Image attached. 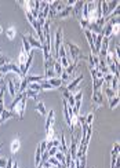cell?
<instances>
[{
    "label": "cell",
    "mask_w": 120,
    "mask_h": 168,
    "mask_svg": "<svg viewBox=\"0 0 120 168\" xmlns=\"http://www.w3.org/2000/svg\"><path fill=\"white\" fill-rule=\"evenodd\" d=\"M61 46H62V29L58 28L55 33V42H54V57L58 59V51H60Z\"/></svg>",
    "instance_id": "6da1fadb"
},
{
    "label": "cell",
    "mask_w": 120,
    "mask_h": 168,
    "mask_svg": "<svg viewBox=\"0 0 120 168\" xmlns=\"http://www.w3.org/2000/svg\"><path fill=\"white\" fill-rule=\"evenodd\" d=\"M26 95H24V98L21 99V102L18 103L17 106H15V109L13 110V112H15V113L18 114V118L19 120H22L24 118V113H25V109H26Z\"/></svg>",
    "instance_id": "7a4b0ae2"
},
{
    "label": "cell",
    "mask_w": 120,
    "mask_h": 168,
    "mask_svg": "<svg viewBox=\"0 0 120 168\" xmlns=\"http://www.w3.org/2000/svg\"><path fill=\"white\" fill-rule=\"evenodd\" d=\"M68 47H69V51H70V62H77L79 61V55H80V48L76 46V44H73L72 42L68 43Z\"/></svg>",
    "instance_id": "3957f363"
},
{
    "label": "cell",
    "mask_w": 120,
    "mask_h": 168,
    "mask_svg": "<svg viewBox=\"0 0 120 168\" xmlns=\"http://www.w3.org/2000/svg\"><path fill=\"white\" fill-rule=\"evenodd\" d=\"M68 153L70 154V159L76 160V153H77V141L75 139V136H72V145L68 149Z\"/></svg>",
    "instance_id": "277c9868"
},
{
    "label": "cell",
    "mask_w": 120,
    "mask_h": 168,
    "mask_svg": "<svg viewBox=\"0 0 120 168\" xmlns=\"http://www.w3.org/2000/svg\"><path fill=\"white\" fill-rule=\"evenodd\" d=\"M13 117H15L17 118L18 117V114L15 113V112H11V110H3L1 112V114H0V118L3 120V121H6V120H9V118H13Z\"/></svg>",
    "instance_id": "5b68a950"
},
{
    "label": "cell",
    "mask_w": 120,
    "mask_h": 168,
    "mask_svg": "<svg viewBox=\"0 0 120 168\" xmlns=\"http://www.w3.org/2000/svg\"><path fill=\"white\" fill-rule=\"evenodd\" d=\"M93 102L97 103V105H102L103 103V97H102V93H101V90L99 91H94L93 93Z\"/></svg>",
    "instance_id": "8992f818"
},
{
    "label": "cell",
    "mask_w": 120,
    "mask_h": 168,
    "mask_svg": "<svg viewBox=\"0 0 120 168\" xmlns=\"http://www.w3.org/2000/svg\"><path fill=\"white\" fill-rule=\"evenodd\" d=\"M82 80H83V75H79V76L76 77V79L73 80V81H70V84H68V87H66V90H68L69 93H70V91H73V90H75V88L77 87V84L80 83Z\"/></svg>",
    "instance_id": "52a82bcc"
},
{
    "label": "cell",
    "mask_w": 120,
    "mask_h": 168,
    "mask_svg": "<svg viewBox=\"0 0 120 168\" xmlns=\"http://www.w3.org/2000/svg\"><path fill=\"white\" fill-rule=\"evenodd\" d=\"M26 40H28V43H29L30 48H32V47H34V48H39V50H42V44H40V42H39V40H36V39H34L32 34H29Z\"/></svg>",
    "instance_id": "ba28073f"
},
{
    "label": "cell",
    "mask_w": 120,
    "mask_h": 168,
    "mask_svg": "<svg viewBox=\"0 0 120 168\" xmlns=\"http://www.w3.org/2000/svg\"><path fill=\"white\" fill-rule=\"evenodd\" d=\"M26 81H28V84L29 83H42L43 80H46V77L44 76H25Z\"/></svg>",
    "instance_id": "9c48e42d"
},
{
    "label": "cell",
    "mask_w": 120,
    "mask_h": 168,
    "mask_svg": "<svg viewBox=\"0 0 120 168\" xmlns=\"http://www.w3.org/2000/svg\"><path fill=\"white\" fill-rule=\"evenodd\" d=\"M83 4H84V1H76V3H75V7H72V11H73V14H75L76 17H80Z\"/></svg>",
    "instance_id": "30bf717a"
},
{
    "label": "cell",
    "mask_w": 120,
    "mask_h": 168,
    "mask_svg": "<svg viewBox=\"0 0 120 168\" xmlns=\"http://www.w3.org/2000/svg\"><path fill=\"white\" fill-rule=\"evenodd\" d=\"M47 81L50 83V85H51L52 88H60V87H62V80L58 79V77H52V79H48Z\"/></svg>",
    "instance_id": "8fae6325"
},
{
    "label": "cell",
    "mask_w": 120,
    "mask_h": 168,
    "mask_svg": "<svg viewBox=\"0 0 120 168\" xmlns=\"http://www.w3.org/2000/svg\"><path fill=\"white\" fill-rule=\"evenodd\" d=\"M52 123H54V110H50V113L47 116V120H46V131H48L51 128Z\"/></svg>",
    "instance_id": "7c38bea8"
},
{
    "label": "cell",
    "mask_w": 120,
    "mask_h": 168,
    "mask_svg": "<svg viewBox=\"0 0 120 168\" xmlns=\"http://www.w3.org/2000/svg\"><path fill=\"white\" fill-rule=\"evenodd\" d=\"M70 13H72V7L70 6H68V7H65L61 13H58V18H66L70 15Z\"/></svg>",
    "instance_id": "4fadbf2b"
},
{
    "label": "cell",
    "mask_w": 120,
    "mask_h": 168,
    "mask_svg": "<svg viewBox=\"0 0 120 168\" xmlns=\"http://www.w3.org/2000/svg\"><path fill=\"white\" fill-rule=\"evenodd\" d=\"M88 61H90V67H97L98 66V62H99V59H98V55H93L91 54L90 57H88Z\"/></svg>",
    "instance_id": "5bb4252c"
},
{
    "label": "cell",
    "mask_w": 120,
    "mask_h": 168,
    "mask_svg": "<svg viewBox=\"0 0 120 168\" xmlns=\"http://www.w3.org/2000/svg\"><path fill=\"white\" fill-rule=\"evenodd\" d=\"M52 70H54V73H55V76H61V73H62V66H61V63L58 62V61H55L54 62V66H52Z\"/></svg>",
    "instance_id": "9a60e30c"
},
{
    "label": "cell",
    "mask_w": 120,
    "mask_h": 168,
    "mask_svg": "<svg viewBox=\"0 0 120 168\" xmlns=\"http://www.w3.org/2000/svg\"><path fill=\"white\" fill-rule=\"evenodd\" d=\"M28 90H32V91H36V93L43 91L42 87H40V83H29L28 84Z\"/></svg>",
    "instance_id": "2e32d148"
},
{
    "label": "cell",
    "mask_w": 120,
    "mask_h": 168,
    "mask_svg": "<svg viewBox=\"0 0 120 168\" xmlns=\"http://www.w3.org/2000/svg\"><path fill=\"white\" fill-rule=\"evenodd\" d=\"M105 94H106V98L109 99V101H111L112 98H115L116 95H117V94H116L115 91H113V90L109 87V85H106V87H105Z\"/></svg>",
    "instance_id": "e0dca14e"
},
{
    "label": "cell",
    "mask_w": 120,
    "mask_h": 168,
    "mask_svg": "<svg viewBox=\"0 0 120 168\" xmlns=\"http://www.w3.org/2000/svg\"><path fill=\"white\" fill-rule=\"evenodd\" d=\"M19 146H21L19 139H14L13 143H11V153H13V154H15V153L18 151V149H19Z\"/></svg>",
    "instance_id": "ac0fdd59"
},
{
    "label": "cell",
    "mask_w": 120,
    "mask_h": 168,
    "mask_svg": "<svg viewBox=\"0 0 120 168\" xmlns=\"http://www.w3.org/2000/svg\"><path fill=\"white\" fill-rule=\"evenodd\" d=\"M22 44H24V51H25L26 54L29 55L30 52H32V48H30L29 43H28V40H26V37H25V36H22Z\"/></svg>",
    "instance_id": "d6986e66"
},
{
    "label": "cell",
    "mask_w": 120,
    "mask_h": 168,
    "mask_svg": "<svg viewBox=\"0 0 120 168\" xmlns=\"http://www.w3.org/2000/svg\"><path fill=\"white\" fill-rule=\"evenodd\" d=\"M6 36L10 39V40H14V37L17 36V32L14 28H9V29H6Z\"/></svg>",
    "instance_id": "ffe728a7"
},
{
    "label": "cell",
    "mask_w": 120,
    "mask_h": 168,
    "mask_svg": "<svg viewBox=\"0 0 120 168\" xmlns=\"http://www.w3.org/2000/svg\"><path fill=\"white\" fill-rule=\"evenodd\" d=\"M36 109H37V112L42 114V116H46V114H47V110H46V106H44L43 102H39L37 106H36Z\"/></svg>",
    "instance_id": "44dd1931"
},
{
    "label": "cell",
    "mask_w": 120,
    "mask_h": 168,
    "mask_svg": "<svg viewBox=\"0 0 120 168\" xmlns=\"http://www.w3.org/2000/svg\"><path fill=\"white\" fill-rule=\"evenodd\" d=\"M25 95H26V98H33L34 101H39V99H37L39 93H36V91H32V90H28V88H26Z\"/></svg>",
    "instance_id": "7402d4cb"
},
{
    "label": "cell",
    "mask_w": 120,
    "mask_h": 168,
    "mask_svg": "<svg viewBox=\"0 0 120 168\" xmlns=\"http://www.w3.org/2000/svg\"><path fill=\"white\" fill-rule=\"evenodd\" d=\"M40 160H42V150H40V147L37 146V149H36V154H34V165H36V167L40 164Z\"/></svg>",
    "instance_id": "603a6c76"
},
{
    "label": "cell",
    "mask_w": 120,
    "mask_h": 168,
    "mask_svg": "<svg viewBox=\"0 0 120 168\" xmlns=\"http://www.w3.org/2000/svg\"><path fill=\"white\" fill-rule=\"evenodd\" d=\"M119 7V0H113V1H109L108 3V9H109V13L111 11H115V9Z\"/></svg>",
    "instance_id": "cb8c5ba5"
},
{
    "label": "cell",
    "mask_w": 120,
    "mask_h": 168,
    "mask_svg": "<svg viewBox=\"0 0 120 168\" xmlns=\"http://www.w3.org/2000/svg\"><path fill=\"white\" fill-rule=\"evenodd\" d=\"M119 101H120L119 95H116L115 98H112V99H111V103H109V108H111V109H115L116 106L119 105Z\"/></svg>",
    "instance_id": "d4e9b609"
},
{
    "label": "cell",
    "mask_w": 120,
    "mask_h": 168,
    "mask_svg": "<svg viewBox=\"0 0 120 168\" xmlns=\"http://www.w3.org/2000/svg\"><path fill=\"white\" fill-rule=\"evenodd\" d=\"M32 61H33V52H30V54L28 55V61H26V63H25V73H28V70H29Z\"/></svg>",
    "instance_id": "484cf974"
},
{
    "label": "cell",
    "mask_w": 120,
    "mask_h": 168,
    "mask_svg": "<svg viewBox=\"0 0 120 168\" xmlns=\"http://www.w3.org/2000/svg\"><path fill=\"white\" fill-rule=\"evenodd\" d=\"M26 88H28V81H26L25 77H22V80H21V87H19V91H18V93H25Z\"/></svg>",
    "instance_id": "4316f807"
},
{
    "label": "cell",
    "mask_w": 120,
    "mask_h": 168,
    "mask_svg": "<svg viewBox=\"0 0 120 168\" xmlns=\"http://www.w3.org/2000/svg\"><path fill=\"white\" fill-rule=\"evenodd\" d=\"M9 91H10V95L11 97H15V87H14V83H13V80H9Z\"/></svg>",
    "instance_id": "83f0119b"
},
{
    "label": "cell",
    "mask_w": 120,
    "mask_h": 168,
    "mask_svg": "<svg viewBox=\"0 0 120 168\" xmlns=\"http://www.w3.org/2000/svg\"><path fill=\"white\" fill-rule=\"evenodd\" d=\"M111 84H112V87H111V88H112V90H113V91H115V93H116V91H117V87H119V79L113 76V79H112Z\"/></svg>",
    "instance_id": "f1b7e54d"
},
{
    "label": "cell",
    "mask_w": 120,
    "mask_h": 168,
    "mask_svg": "<svg viewBox=\"0 0 120 168\" xmlns=\"http://www.w3.org/2000/svg\"><path fill=\"white\" fill-rule=\"evenodd\" d=\"M76 65H77V62H72V63H69V66L66 67V70H65V72H66V73H68V75L70 76V75L73 73V70H75V67H76Z\"/></svg>",
    "instance_id": "f546056e"
},
{
    "label": "cell",
    "mask_w": 120,
    "mask_h": 168,
    "mask_svg": "<svg viewBox=\"0 0 120 168\" xmlns=\"http://www.w3.org/2000/svg\"><path fill=\"white\" fill-rule=\"evenodd\" d=\"M40 87H42V90H52V87L50 85V83H48L47 80H43L40 83Z\"/></svg>",
    "instance_id": "4dcf8cb0"
},
{
    "label": "cell",
    "mask_w": 120,
    "mask_h": 168,
    "mask_svg": "<svg viewBox=\"0 0 120 168\" xmlns=\"http://www.w3.org/2000/svg\"><path fill=\"white\" fill-rule=\"evenodd\" d=\"M47 161L50 163V165H51V167H57V165L60 164V161H58V160H57L55 157H54V156H52V157H48Z\"/></svg>",
    "instance_id": "1f68e13d"
},
{
    "label": "cell",
    "mask_w": 120,
    "mask_h": 168,
    "mask_svg": "<svg viewBox=\"0 0 120 168\" xmlns=\"http://www.w3.org/2000/svg\"><path fill=\"white\" fill-rule=\"evenodd\" d=\"M112 79H113V75H112V73H106V75H103V83L111 84Z\"/></svg>",
    "instance_id": "d6a6232c"
},
{
    "label": "cell",
    "mask_w": 120,
    "mask_h": 168,
    "mask_svg": "<svg viewBox=\"0 0 120 168\" xmlns=\"http://www.w3.org/2000/svg\"><path fill=\"white\" fill-rule=\"evenodd\" d=\"M119 142H116L115 145H113V149H112V156H119Z\"/></svg>",
    "instance_id": "836d02e7"
},
{
    "label": "cell",
    "mask_w": 120,
    "mask_h": 168,
    "mask_svg": "<svg viewBox=\"0 0 120 168\" xmlns=\"http://www.w3.org/2000/svg\"><path fill=\"white\" fill-rule=\"evenodd\" d=\"M93 120H94V113H90L86 117V124L87 126H93Z\"/></svg>",
    "instance_id": "e575fe53"
},
{
    "label": "cell",
    "mask_w": 120,
    "mask_h": 168,
    "mask_svg": "<svg viewBox=\"0 0 120 168\" xmlns=\"http://www.w3.org/2000/svg\"><path fill=\"white\" fill-rule=\"evenodd\" d=\"M7 63H10V59L9 58H6V57H0V67L1 66H4V65H7Z\"/></svg>",
    "instance_id": "d590c367"
},
{
    "label": "cell",
    "mask_w": 120,
    "mask_h": 168,
    "mask_svg": "<svg viewBox=\"0 0 120 168\" xmlns=\"http://www.w3.org/2000/svg\"><path fill=\"white\" fill-rule=\"evenodd\" d=\"M61 80H62V83H65V81L69 80V75L65 70H62V73H61Z\"/></svg>",
    "instance_id": "8d00e7d4"
},
{
    "label": "cell",
    "mask_w": 120,
    "mask_h": 168,
    "mask_svg": "<svg viewBox=\"0 0 120 168\" xmlns=\"http://www.w3.org/2000/svg\"><path fill=\"white\" fill-rule=\"evenodd\" d=\"M39 147H40L42 153H43V151H47V141H43V142L39 145Z\"/></svg>",
    "instance_id": "74e56055"
},
{
    "label": "cell",
    "mask_w": 120,
    "mask_h": 168,
    "mask_svg": "<svg viewBox=\"0 0 120 168\" xmlns=\"http://www.w3.org/2000/svg\"><path fill=\"white\" fill-rule=\"evenodd\" d=\"M88 24H90V22L87 21V19H83V18L80 19V25H82V28H83L84 30H86L87 28H88Z\"/></svg>",
    "instance_id": "f35d334b"
},
{
    "label": "cell",
    "mask_w": 120,
    "mask_h": 168,
    "mask_svg": "<svg viewBox=\"0 0 120 168\" xmlns=\"http://www.w3.org/2000/svg\"><path fill=\"white\" fill-rule=\"evenodd\" d=\"M47 151H48V156H50V157H52V156H54L57 151H58V147H51V149H50V150H47Z\"/></svg>",
    "instance_id": "ab89813d"
},
{
    "label": "cell",
    "mask_w": 120,
    "mask_h": 168,
    "mask_svg": "<svg viewBox=\"0 0 120 168\" xmlns=\"http://www.w3.org/2000/svg\"><path fill=\"white\" fill-rule=\"evenodd\" d=\"M13 163H14V160L13 159H9V160H7V164H6L4 168H13Z\"/></svg>",
    "instance_id": "60d3db41"
},
{
    "label": "cell",
    "mask_w": 120,
    "mask_h": 168,
    "mask_svg": "<svg viewBox=\"0 0 120 168\" xmlns=\"http://www.w3.org/2000/svg\"><path fill=\"white\" fill-rule=\"evenodd\" d=\"M6 164H7V160H6V159H1V157H0V168H4Z\"/></svg>",
    "instance_id": "b9f144b4"
},
{
    "label": "cell",
    "mask_w": 120,
    "mask_h": 168,
    "mask_svg": "<svg viewBox=\"0 0 120 168\" xmlns=\"http://www.w3.org/2000/svg\"><path fill=\"white\" fill-rule=\"evenodd\" d=\"M13 168H18V165H17V163H15V161L13 163Z\"/></svg>",
    "instance_id": "7bdbcfd3"
},
{
    "label": "cell",
    "mask_w": 120,
    "mask_h": 168,
    "mask_svg": "<svg viewBox=\"0 0 120 168\" xmlns=\"http://www.w3.org/2000/svg\"><path fill=\"white\" fill-rule=\"evenodd\" d=\"M1 147H3V145H1V143H0V149H1Z\"/></svg>",
    "instance_id": "ee69618b"
}]
</instances>
